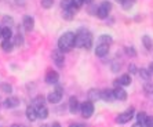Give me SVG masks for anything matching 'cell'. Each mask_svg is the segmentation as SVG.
Wrapping results in <instances>:
<instances>
[{
  "label": "cell",
  "instance_id": "cell-41",
  "mask_svg": "<svg viewBox=\"0 0 153 127\" xmlns=\"http://www.w3.org/2000/svg\"><path fill=\"white\" fill-rule=\"evenodd\" d=\"M51 127H61V126H59V123H58V122H54V123L51 124Z\"/></svg>",
  "mask_w": 153,
  "mask_h": 127
},
{
  "label": "cell",
  "instance_id": "cell-25",
  "mask_svg": "<svg viewBox=\"0 0 153 127\" xmlns=\"http://www.w3.org/2000/svg\"><path fill=\"white\" fill-rule=\"evenodd\" d=\"M142 43H143V46L146 47V50H152V39H150L149 36H143L142 37Z\"/></svg>",
  "mask_w": 153,
  "mask_h": 127
},
{
  "label": "cell",
  "instance_id": "cell-37",
  "mask_svg": "<svg viewBox=\"0 0 153 127\" xmlns=\"http://www.w3.org/2000/svg\"><path fill=\"white\" fill-rule=\"evenodd\" d=\"M120 66H121V64L120 62H114L113 64V65H112V71H113V72H117V71H120Z\"/></svg>",
  "mask_w": 153,
  "mask_h": 127
},
{
  "label": "cell",
  "instance_id": "cell-38",
  "mask_svg": "<svg viewBox=\"0 0 153 127\" xmlns=\"http://www.w3.org/2000/svg\"><path fill=\"white\" fill-rule=\"evenodd\" d=\"M128 69H130V73H137V66L135 65H130Z\"/></svg>",
  "mask_w": 153,
  "mask_h": 127
},
{
  "label": "cell",
  "instance_id": "cell-27",
  "mask_svg": "<svg viewBox=\"0 0 153 127\" xmlns=\"http://www.w3.org/2000/svg\"><path fill=\"white\" fill-rule=\"evenodd\" d=\"M132 6H134V0H124L123 4H121V7L124 8V10H130Z\"/></svg>",
  "mask_w": 153,
  "mask_h": 127
},
{
  "label": "cell",
  "instance_id": "cell-18",
  "mask_svg": "<svg viewBox=\"0 0 153 127\" xmlns=\"http://www.w3.org/2000/svg\"><path fill=\"white\" fill-rule=\"evenodd\" d=\"M13 47H14V43L11 42L10 39H4L3 43H1V49H3V51H6V53L13 51Z\"/></svg>",
  "mask_w": 153,
  "mask_h": 127
},
{
  "label": "cell",
  "instance_id": "cell-42",
  "mask_svg": "<svg viewBox=\"0 0 153 127\" xmlns=\"http://www.w3.org/2000/svg\"><path fill=\"white\" fill-rule=\"evenodd\" d=\"M93 1H94V0H84V3H85V4H91Z\"/></svg>",
  "mask_w": 153,
  "mask_h": 127
},
{
  "label": "cell",
  "instance_id": "cell-4",
  "mask_svg": "<svg viewBox=\"0 0 153 127\" xmlns=\"http://www.w3.org/2000/svg\"><path fill=\"white\" fill-rule=\"evenodd\" d=\"M132 116H134V108H130V109H127L126 112L120 113V115L116 117V122H117L119 124H124V123H127V122H130V120L132 119Z\"/></svg>",
  "mask_w": 153,
  "mask_h": 127
},
{
  "label": "cell",
  "instance_id": "cell-39",
  "mask_svg": "<svg viewBox=\"0 0 153 127\" xmlns=\"http://www.w3.org/2000/svg\"><path fill=\"white\" fill-rule=\"evenodd\" d=\"M69 127H85V124H82V123H72V124H69Z\"/></svg>",
  "mask_w": 153,
  "mask_h": 127
},
{
  "label": "cell",
  "instance_id": "cell-7",
  "mask_svg": "<svg viewBox=\"0 0 153 127\" xmlns=\"http://www.w3.org/2000/svg\"><path fill=\"white\" fill-rule=\"evenodd\" d=\"M53 60L58 66H62L64 65V51H61L59 49L53 51Z\"/></svg>",
  "mask_w": 153,
  "mask_h": 127
},
{
  "label": "cell",
  "instance_id": "cell-20",
  "mask_svg": "<svg viewBox=\"0 0 153 127\" xmlns=\"http://www.w3.org/2000/svg\"><path fill=\"white\" fill-rule=\"evenodd\" d=\"M62 17H64L65 19H68V21L73 19V18H75V7H71V8H66V10H64V14H62Z\"/></svg>",
  "mask_w": 153,
  "mask_h": 127
},
{
  "label": "cell",
  "instance_id": "cell-26",
  "mask_svg": "<svg viewBox=\"0 0 153 127\" xmlns=\"http://www.w3.org/2000/svg\"><path fill=\"white\" fill-rule=\"evenodd\" d=\"M33 102H35V105H37V108L43 106L44 105V97H43V95H37V97L33 99Z\"/></svg>",
  "mask_w": 153,
  "mask_h": 127
},
{
  "label": "cell",
  "instance_id": "cell-33",
  "mask_svg": "<svg viewBox=\"0 0 153 127\" xmlns=\"http://www.w3.org/2000/svg\"><path fill=\"white\" fill-rule=\"evenodd\" d=\"M137 119H138V123H142L143 124V122H145V119H146L145 112H139L138 115H137Z\"/></svg>",
  "mask_w": 153,
  "mask_h": 127
},
{
  "label": "cell",
  "instance_id": "cell-46",
  "mask_svg": "<svg viewBox=\"0 0 153 127\" xmlns=\"http://www.w3.org/2000/svg\"><path fill=\"white\" fill-rule=\"evenodd\" d=\"M0 37H1V29H0Z\"/></svg>",
  "mask_w": 153,
  "mask_h": 127
},
{
  "label": "cell",
  "instance_id": "cell-34",
  "mask_svg": "<svg viewBox=\"0 0 153 127\" xmlns=\"http://www.w3.org/2000/svg\"><path fill=\"white\" fill-rule=\"evenodd\" d=\"M15 46H22L24 44V37H22L21 35H17L15 36V43H14Z\"/></svg>",
  "mask_w": 153,
  "mask_h": 127
},
{
  "label": "cell",
  "instance_id": "cell-9",
  "mask_svg": "<svg viewBox=\"0 0 153 127\" xmlns=\"http://www.w3.org/2000/svg\"><path fill=\"white\" fill-rule=\"evenodd\" d=\"M101 99L106 101V102H112L113 99H116L114 91L113 90H103V91H101Z\"/></svg>",
  "mask_w": 153,
  "mask_h": 127
},
{
  "label": "cell",
  "instance_id": "cell-14",
  "mask_svg": "<svg viewBox=\"0 0 153 127\" xmlns=\"http://www.w3.org/2000/svg\"><path fill=\"white\" fill-rule=\"evenodd\" d=\"M19 105V99L17 97H8L6 101H4V106L6 108H15V106Z\"/></svg>",
  "mask_w": 153,
  "mask_h": 127
},
{
  "label": "cell",
  "instance_id": "cell-2",
  "mask_svg": "<svg viewBox=\"0 0 153 127\" xmlns=\"http://www.w3.org/2000/svg\"><path fill=\"white\" fill-rule=\"evenodd\" d=\"M76 46L77 47H84V49H91L93 46V36L88 31L85 29H80L76 33Z\"/></svg>",
  "mask_w": 153,
  "mask_h": 127
},
{
  "label": "cell",
  "instance_id": "cell-3",
  "mask_svg": "<svg viewBox=\"0 0 153 127\" xmlns=\"http://www.w3.org/2000/svg\"><path fill=\"white\" fill-rule=\"evenodd\" d=\"M112 10V4L109 1H102V4L100 6V8L97 10V17L103 19V18H106L108 14H109V11Z\"/></svg>",
  "mask_w": 153,
  "mask_h": 127
},
{
  "label": "cell",
  "instance_id": "cell-1",
  "mask_svg": "<svg viewBox=\"0 0 153 127\" xmlns=\"http://www.w3.org/2000/svg\"><path fill=\"white\" fill-rule=\"evenodd\" d=\"M73 46H76V33H73V32H66L58 40V49L64 53L71 51Z\"/></svg>",
  "mask_w": 153,
  "mask_h": 127
},
{
  "label": "cell",
  "instance_id": "cell-6",
  "mask_svg": "<svg viewBox=\"0 0 153 127\" xmlns=\"http://www.w3.org/2000/svg\"><path fill=\"white\" fill-rule=\"evenodd\" d=\"M61 98H62V88L61 87H57L55 91L50 93V94L47 95V99H48L50 104H58L61 101Z\"/></svg>",
  "mask_w": 153,
  "mask_h": 127
},
{
  "label": "cell",
  "instance_id": "cell-23",
  "mask_svg": "<svg viewBox=\"0 0 153 127\" xmlns=\"http://www.w3.org/2000/svg\"><path fill=\"white\" fill-rule=\"evenodd\" d=\"M139 75H141V78H142L143 80H149V79L152 78V73L149 72V69H145V68H141Z\"/></svg>",
  "mask_w": 153,
  "mask_h": 127
},
{
  "label": "cell",
  "instance_id": "cell-30",
  "mask_svg": "<svg viewBox=\"0 0 153 127\" xmlns=\"http://www.w3.org/2000/svg\"><path fill=\"white\" fill-rule=\"evenodd\" d=\"M143 90H145V93L148 95L153 94V84H152V83H146V84L143 86Z\"/></svg>",
  "mask_w": 153,
  "mask_h": 127
},
{
  "label": "cell",
  "instance_id": "cell-35",
  "mask_svg": "<svg viewBox=\"0 0 153 127\" xmlns=\"http://www.w3.org/2000/svg\"><path fill=\"white\" fill-rule=\"evenodd\" d=\"M73 1V7L75 8H80L84 4V0H72Z\"/></svg>",
  "mask_w": 153,
  "mask_h": 127
},
{
  "label": "cell",
  "instance_id": "cell-43",
  "mask_svg": "<svg viewBox=\"0 0 153 127\" xmlns=\"http://www.w3.org/2000/svg\"><path fill=\"white\" fill-rule=\"evenodd\" d=\"M132 127H143V126H142V123H137V124H134Z\"/></svg>",
  "mask_w": 153,
  "mask_h": 127
},
{
  "label": "cell",
  "instance_id": "cell-21",
  "mask_svg": "<svg viewBox=\"0 0 153 127\" xmlns=\"http://www.w3.org/2000/svg\"><path fill=\"white\" fill-rule=\"evenodd\" d=\"M112 42H113V39H112L109 35H102V36H100V39H98V44H109V46H111Z\"/></svg>",
  "mask_w": 153,
  "mask_h": 127
},
{
  "label": "cell",
  "instance_id": "cell-32",
  "mask_svg": "<svg viewBox=\"0 0 153 127\" xmlns=\"http://www.w3.org/2000/svg\"><path fill=\"white\" fill-rule=\"evenodd\" d=\"M143 124H145V127H153V116H146Z\"/></svg>",
  "mask_w": 153,
  "mask_h": 127
},
{
  "label": "cell",
  "instance_id": "cell-29",
  "mask_svg": "<svg viewBox=\"0 0 153 127\" xmlns=\"http://www.w3.org/2000/svg\"><path fill=\"white\" fill-rule=\"evenodd\" d=\"M54 4V0H42V7L43 8H51Z\"/></svg>",
  "mask_w": 153,
  "mask_h": 127
},
{
  "label": "cell",
  "instance_id": "cell-16",
  "mask_svg": "<svg viewBox=\"0 0 153 127\" xmlns=\"http://www.w3.org/2000/svg\"><path fill=\"white\" fill-rule=\"evenodd\" d=\"M88 99L91 102H97L98 99H101V93L98 90H95V88H91L88 91Z\"/></svg>",
  "mask_w": 153,
  "mask_h": 127
},
{
  "label": "cell",
  "instance_id": "cell-15",
  "mask_svg": "<svg viewBox=\"0 0 153 127\" xmlns=\"http://www.w3.org/2000/svg\"><path fill=\"white\" fill-rule=\"evenodd\" d=\"M79 109V101L76 97H71L69 98V112L71 113H76Z\"/></svg>",
  "mask_w": 153,
  "mask_h": 127
},
{
  "label": "cell",
  "instance_id": "cell-19",
  "mask_svg": "<svg viewBox=\"0 0 153 127\" xmlns=\"http://www.w3.org/2000/svg\"><path fill=\"white\" fill-rule=\"evenodd\" d=\"M37 117L39 119H47L48 117V109L46 108V105L37 108Z\"/></svg>",
  "mask_w": 153,
  "mask_h": 127
},
{
  "label": "cell",
  "instance_id": "cell-12",
  "mask_svg": "<svg viewBox=\"0 0 153 127\" xmlns=\"http://www.w3.org/2000/svg\"><path fill=\"white\" fill-rule=\"evenodd\" d=\"M109 53V44H98L95 49V54L98 57H105Z\"/></svg>",
  "mask_w": 153,
  "mask_h": 127
},
{
  "label": "cell",
  "instance_id": "cell-11",
  "mask_svg": "<svg viewBox=\"0 0 153 127\" xmlns=\"http://www.w3.org/2000/svg\"><path fill=\"white\" fill-rule=\"evenodd\" d=\"M26 117H28L30 122H35L37 119V109H36L33 105H29L26 108Z\"/></svg>",
  "mask_w": 153,
  "mask_h": 127
},
{
  "label": "cell",
  "instance_id": "cell-5",
  "mask_svg": "<svg viewBox=\"0 0 153 127\" xmlns=\"http://www.w3.org/2000/svg\"><path fill=\"white\" fill-rule=\"evenodd\" d=\"M80 111H82V115L83 117H85V119H88V117L93 116L94 113V105L91 101H88V102H83L82 106H80Z\"/></svg>",
  "mask_w": 153,
  "mask_h": 127
},
{
  "label": "cell",
  "instance_id": "cell-13",
  "mask_svg": "<svg viewBox=\"0 0 153 127\" xmlns=\"http://www.w3.org/2000/svg\"><path fill=\"white\" fill-rule=\"evenodd\" d=\"M22 24H24V28H25L26 31L30 32L33 29V26H35V19H33L30 15H26V17L24 18V22H22Z\"/></svg>",
  "mask_w": 153,
  "mask_h": 127
},
{
  "label": "cell",
  "instance_id": "cell-8",
  "mask_svg": "<svg viewBox=\"0 0 153 127\" xmlns=\"http://www.w3.org/2000/svg\"><path fill=\"white\" fill-rule=\"evenodd\" d=\"M113 91H114L116 99H120V101H126L127 99V91L121 86H116V88H114Z\"/></svg>",
  "mask_w": 153,
  "mask_h": 127
},
{
  "label": "cell",
  "instance_id": "cell-28",
  "mask_svg": "<svg viewBox=\"0 0 153 127\" xmlns=\"http://www.w3.org/2000/svg\"><path fill=\"white\" fill-rule=\"evenodd\" d=\"M61 6H62L64 10H66V8L73 7V1H72V0H62V1H61Z\"/></svg>",
  "mask_w": 153,
  "mask_h": 127
},
{
  "label": "cell",
  "instance_id": "cell-47",
  "mask_svg": "<svg viewBox=\"0 0 153 127\" xmlns=\"http://www.w3.org/2000/svg\"><path fill=\"white\" fill-rule=\"evenodd\" d=\"M42 127H47V126H46V124H43V126H42Z\"/></svg>",
  "mask_w": 153,
  "mask_h": 127
},
{
  "label": "cell",
  "instance_id": "cell-17",
  "mask_svg": "<svg viewBox=\"0 0 153 127\" xmlns=\"http://www.w3.org/2000/svg\"><path fill=\"white\" fill-rule=\"evenodd\" d=\"M119 84L120 86H130L131 84V76H130V73H126V75H123V76H120V79H119Z\"/></svg>",
  "mask_w": 153,
  "mask_h": 127
},
{
  "label": "cell",
  "instance_id": "cell-36",
  "mask_svg": "<svg viewBox=\"0 0 153 127\" xmlns=\"http://www.w3.org/2000/svg\"><path fill=\"white\" fill-rule=\"evenodd\" d=\"M126 53L128 54V55H131V57H135L137 53H135V50H134V47H127L126 49Z\"/></svg>",
  "mask_w": 153,
  "mask_h": 127
},
{
  "label": "cell",
  "instance_id": "cell-45",
  "mask_svg": "<svg viewBox=\"0 0 153 127\" xmlns=\"http://www.w3.org/2000/svg\"><path fill=\"white\" fill-rule=\"evenodd\" d=\"M117 1H119L120 4H123V1H124V0H117Z\"/></svg>",
  "mask_w": 153,
  "mask_h": 127
},
{
  "label": "cell",
  "instance_id": "cell-31",
  "mask_svg": "<svg viewBox=\"0 0 153 127\" xmlns=\"http://www.w3.org/2000/svg\"><path fill=\"white\" fill-rule=\"evenodd\" d=\"M1 90H3L4 93H8V94H10V93L13 91V87H11V84H8V83H3V84H1Z\"/></svg>",
  "mask_w": 153,
  "mask_h": 127
},
{
  "label": "cell",
  "instance_id": "cell-24",
  "mask_svg": "<svg viewBox=\"0 0 153 127\" xmlns=\"http://www.w3.org/2000/svg\"><path fill=\"white\" fill-rule=\"evenodd\" d=\"M1 22H3L4 26H8V28H11V26L14 25V19H13V17H8V15H4L3 19H1Z\"/></svg>",
  "mask_w": 153,
  "mask_h": 127
},
{
  "label": "cell",
  "instance_id": "cell-22",
  "mask_svg": "<svg viewBox=\"0 0 153 127\" xmlns=\"http://www.w3.org/2000/svg\"><path fill=\"white\" fill-rule=\"evenodd\" d=\"M1 37H3V39H11V37H13V31H11V28L4 26V28L1 29Z\"/></svg>",
  "mask_w": 153,
  "mask_h": 127
},
{
  "label": "cell",
  "instance_id": "cell-44",
  "mask_svg": "<svg viewBox=\"0 0 153 127\" xmlns=\"http://www.w3.org/2000/svg\"><path fill=\"white\" fill-rule=\"evenodd\" d=\"M11 127H21V126H19V124H13Z\"/></svg>",
  "mask_w": 153,
  "mask_h": 127
},
{
  "label": "cell",
  "instance_id": "cell-40",
  "mask_svg": "<svg viewBox=\"0 0 153 127\" xmlns=\"http://www.w3.org/2000/svg\"><path fill=\"white\" fill-rule=\"evenodd\" d=\"M148 69H149V72L153 75V62H150V64H149V68H148Z\"/></svg>",
  "mask_w": 153,
  "mask_h": 127
},
{
  "label": "cell",
  "instance_id": "cell-10",
  "mask_svg": "<svg viewBox=\"0 0 153 127\" xmlns=\"http://www.w3.org/2000/svg\"><path fill=\"white\" fill-rule=\"evenodd\" d=\"M59 80V75L55 71H48L46 75V81L50 83V84H55L57 81Z\"/></svg>",
  "mask_w": 153,
  "mask_h": 127
}]
</instances>
